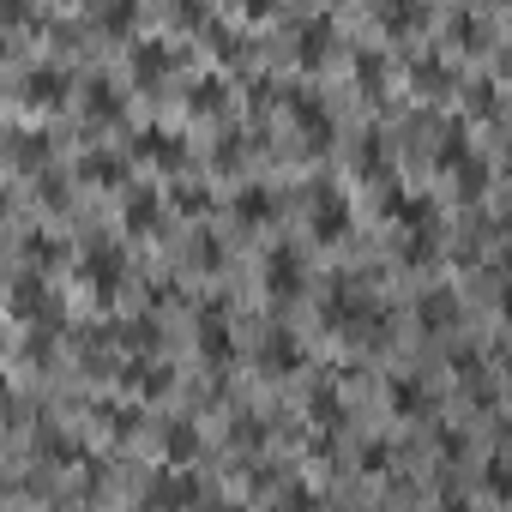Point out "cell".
Masks as SVG:
<instances>
[{
    "instance_id": "6da1fadb",
    "label": "cell",
    "mask_w": 512,
    "mask_h": 512,
    "mask_svg": "<svg viewBox=\"0 0 512 512\" xmlns=\"http://www.w3.org/2000/svg\"><path fill=\"white\" fill-rule=\"evenodd\" d=\"M344 229H350V199L332 193V187H320V193H314V235H320V241H338Z\"/></svg>"
},
{
    "instance_id": "7a4b0ae2",
    "label": "cell",
    "mask_w": 512,
    "mask_h": 512,
    "mask_svg": "<svg viewBox=\"0 0 512 512\" xmlns=\"http://www.w3.org/2000/svg\"><path fill=\"white\" fill-rule=\"evenodd\" d=\"M266 290H272V296H296V290H302V260H296L290 247H278L272 260H266Z\"/></svg>"
},
{
    "instance_id": "3957f363",
    "label": "cell",
    "mask_w": 512,
    "mask_h": 512,
    "mask_svg": "<svg viewBox=\"0 0 512 512\" xmlns=\"http://www.w3.org/2000/svg\"><path fill=\"white\" fill-rule=\"evenodd\" d=\"M416 314H422V332H446V326L458 320V296H452V290H428V296L416 302Z\"/></svg>"
},
{
    "instance_id": "277c9868",
    "label": "cell",
    "mask_w": 512,
    "mask_h": 512,
    "mask_svg": "<svg viewBox=\"0 0 512 512\" xmlns=\"http://www.w3.org/2000/svg\"><path fill=\"white\" fill-rule=\"evenodd\" d=\"M115 278H121L115 247H103V253L91 247V253H85V284H91V290H115Z\"/></svg>"
},
{
    "instance_id": "5b68a950",
    "label": "cell",
    "mask_w": 512,
    "mask_h": 512,
    "mask_svg": "<svg viewBox=\"0 0 512 512\" xmlns=\"http://www.w3.org/2000/svg\"><path fill=\"white\" fill-rule=\"evenodd\" d=\"M482 488H488L494 500H512V452H500V458L488 464V476H482Z\"/></svg>"
},
{
    "instance_id": "8992f818",
    "label": "cell",
    "mask_w": 512,
    "mask_h": 512,
    "mask_svg": "<svg viewBox=\"0 0 512 512\" xmlns=\"http://www.w3.org/2000/svg\"><path fill=\"white\" fill-rule=\"evenodd\" d=\"M31 97H37V103H61V97H67V79H61L55 67H43V73H31Z\"/></svg>"
},
{
    "instance_id": "52a82bcc",
    "label": "cell",
    "mask_w": 512,
    "mask_h": 512,
    "mask_svg": "<svg viewBox=\"0 0 512 512\" xmlns=\"http://www.w3.org/2000/svg\"><path fill=\"white\" fill-rule=\"evenodd\" d=\"M199 350L211 356V362H229L235 350H229V332H223V320H205V332H199Z\"/></svg>"
},
{
    "instance_id": "ba28073f",
    "label": "cell",
    "mask_w": 512,
    "mask_h": 512,
    "mask_svg": "<svg viewBox=\"0 0 512 512\" xmlns=\"http://www.w3.org/2000/svg\"><path fill=\"white\" fill-rule=\"evenodd\" d=\"M422 398H428V392H422L416 380H392V410H398V416H416Z\"/></svg>"
},
{
    "instance_id": "9c48e42d",
    "label": "cell",
    "mask_w": 512,
    "mask_h": 512,
    "mask_svg": "<svg viewBox=\"0 0 512 512\" xmlns=\"http://www.w3.org/2000/svg\"><path fill=\"white\" fill-rule=\"evenodd\" d=\"M145 500H199V482L193 476H175V482H157Z\"/></svg>"
},
{
    "instance_id": "30bf717a",
    "label": "cell",
    "mask_w": 512,
    "mask_h": 512,
    "mask_svg": "<svg viewBox=\"0 0 512 512\" xmlns=\"http://www.w3.org/2000/svg\"><path fill=\"white\" fill-rule=\"evenodd\" d=\"M266 362H272V368H284V362H302V344H296V338H284V332H272V344H266Z\"/></svg>"
},
{
    "instance_id": "8fae6325",
    "label": "cell",
    "mask_w": 512,
    "mask_h": 512,
    "mask_svg": "<svg viewBox=\"0 0 512 512\" xmlns=\"http://www.w3.org/2000/svg\"><path fill=\"white\" fill-rule=\"evenodd\" d=\"M482 181H488V169H482V157H464V163H458V193L470 199V193H476Z\"/></svg>"
},
{
    "instance_id": "7c38bea8",
    "label": "cell",
    "mask_w": 512,
    "mask_h": 512,
    "mask_svg": "<svg viewBox=\"0 0 512 512\" xmlns=\"http://www.w3.org/2000/svg\"><path fill=\"white\" fill-rule=\"evenodd\" d=\"M452 368H458V380L476 392V380H482V356H476V350H458V356H452Z\"/></svg>"
},
{
    "instance_id": "4fadbf2b",
    "label": "cell",
    "mask_w": 512,
    "mask_h": 512,
    "mask_svg": "<svg viewBox=\"0 0 512 512\" xmlns=\"http://www.w3.org/2000/svg\"><path fill=\"white\" fill-rule=\"evenodd\" d=\"M163 67H169V49H163V43L139 49V73H163Z\"/></svg>"
},
{
    "instance_id": "5bb4252c",
    "label": "cell",
    "mask_w": 512,
    "mask_h": 512,
    "mask_svg": "<svg viewBox=\"0 0 512 512\" xmlns=\"http://www.w3.org/2000/svg\"><path fill=\"white\" fill-rule=\"evenodd\" d=\"M241 211H247V217H266V211H272V193H260V187H247V193H241Z\"/></svg>"
},
{
    "instance_id": "9a60e30c",
    "label": "cell",
    "mask_w": 512,
    "mask_h": 512,
    "mask_svg": "<svg viewBox=\"0 0 512 512\" xmlns=\"http://www.w3.org/2000/svg\"><path fill=\"white\" fill-rule=\"evenodd\" d=\"M127 217H133V229H157V223H151V217H157V205H151V199H133V205H127Z\"/></svg>"
},
{
    "instance_id": "2e32d148",
    "label": "cell",
    "mask_w": 512,
    "mask_h": 512,
    "mask_svg": "<svg viewBox=\"0 0 512 512\" xmlns=\"http://www.w3.org/2000/svg\"><path fill=\"white\" fill-rule=\"evenodd\" d=\"M193 446H199V440H193V434H187V428L175 422V428H169V458H187Z\"/></svg>"
},
{
    "instance_id": "e0dca14e",
    "label": "cell",
    "mask_w": 512,
    "mask_h": 512,
    "mask_svg": "<svg viewBox=\"0 0 512 512\" xmlns=\"http://www.w3.org/2000/svg\"><path fill=\"white\" fill-rule=\"evenodd\" d=\"M320 49H326V25H308V37H302V55H308V61H320Z\"/></svg>"
},
{
    "instance_id": "ac0fdd59",
    "label": "cell",
    "mask_w": 512,
    "mask_h": 512,
    "mask_svg": "<svg viewBox=\"0 0 512 512\" xmlns=\"http://www.w3.org/2000/svg\"><path fill=\"white\" fill-rule=\"evenodd\" d=\"M494 308H500V320H506V326H512V272H506V278H500V296H494Z\"/></svg>"
},
{
    "instance_id": "d6986e66",
    "label": "cell",
    "mask_w": 512,
    "mask_h": 512,
    "mask_svg": "<svg viewBox=\"0 0 512 512\" xmlns=\"http://www.w3.org/2000/svg\"><path fill=\"white\" fill-rule=\"evenodd\" d=\"M386 464H392V452H386V446H368V464H362V470H368V476H380Z\"/></svg>"
},
{
    "instance_id": "ffe728a7",
    "label": "cell",
    "mask_w": 512,
    "mask_h": 512,
    "mask_svg": "<svg viewBox=\"0 0 512 512\" xmlns=\"http://www.w3.org/2000/svg\"><path fill=\"white\" fill-rule=\"evenodd\" d=\"M278 7V0H247V13H272Z\"/></svg>"
}]
</instances>
